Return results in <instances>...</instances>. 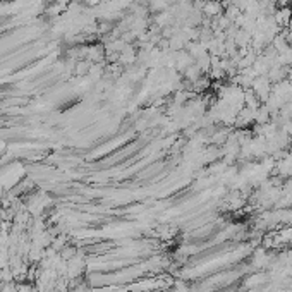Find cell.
Here are the masks:
<instances>
[{"instance_id":"cell-1","label":"cell","mask_w":292,"mask_h":292,"mask_svg":"<svg viewBox=\"0 0 292 292\" xmlns=\"http://www.w3.org/2000/svg\"><path fill=\"white\" fill-rule=\"evenodd\" d=\"M253 88H255V93L259 96L261 100H268L272 91V86H270V79L267 76H258L255 81H253Z\"/></svg>"},{"instance_id":"cell-2","label":"cell","mask_w":292,"mask_h":292,"mask_svg":"<svg viewBox=\"0 0 292 292\" xmlns=\"http://www.w3.org/2000/svg\"><path fill=\"white\" fill-rule=\"evenodd\" d=\"M274 19L278 26H287L291 24V19H292V11L289 7H282L278 11L274 12Z\"/></svg>"},{"instance_id":"cell-3","label":"cell","mask_w":292,"mask_h":292,"mask_svg":"<svg viewBox=\"0 0 292 292\" xmlns=\"http://www.w3.org/2000/svg\"><path fill=\"white\" fill-rule=\"evenodd\" d=\"M220 11H222V5H220L219 2H215V0H212V2H206V4H204V14L210 16V18H213V16H219Z\"/></svg>"},{"instance_id":"cell-4","label":"cell","mask_w":292,"mask_h":292,"mask_svg":"<svg viewBox=\"0 0 292 292\" xmlns=\"http://www.w3.org/2000/svg\"><path fill=\"white\" fill-rule=\"evenodd\" d=\"M88 2H90V4H95V2H96V0H88Z\"/></svg>"}]
</instances>
